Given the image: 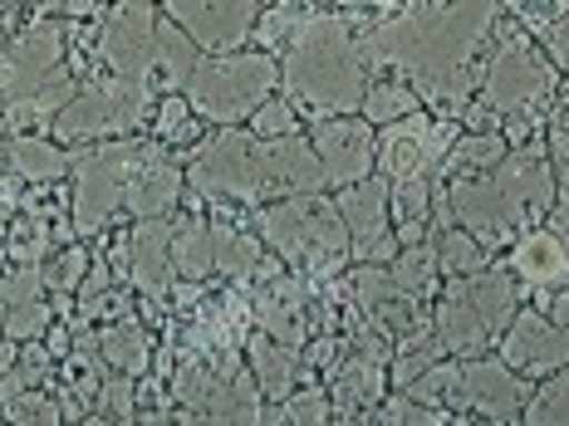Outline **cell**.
<instances>
[{"mask_svg":"<svg viewBox=\"0 0 569 426\" xmlns=\"http://www.w3.org/2000/svg\"><path fill=\"white\" fill-rule=\"evenodd\" d=\"M172 231H177V221H138V226L128 231V280H133V290H142L152 304H162L177 290Z\"/></svg>","mask_w":569,"mask_h":426,"instance_id":"ac0fdd59","label":"cell"},{"mask_svg":"<svg viewBox=\"0 0 569 426\" xmlns=\"http://www.w3.org/2000/svg\"><path fill=\"white\" fill-rule=\"evenodd\" d=\"M335 211L349 235V255L359 265H393L398 260V235H393V216H388V182L369 176V182L335 192Z\"/></svg>","mask_w":569,"mask_h":426,"instance_id":"5bb4252c","label":"cell"},{"mask_svg":"<svg viewBox=\"0 0 569 426\" xmlns=\"http://www.w3.org/2000/svg\"><path fill=\"white\" fill-rule=\"evenodd\" d=\"M511 152V142L501 133H461L452 142V152L442 158V182H467V176H486L496 172Z\"/></svg>","mask_w":569,"mask_h":426,"instance_id":"83f0119b","label":"cell"},{"mask_svg":"<svg viewBox=\"0 0 569 426\" xmlns=\"http://www.w3.org/2000/svg\"><path fill=\"white\" fill-rule=\"evenodd\" d=\"M555 109H560V113H569V89H565V99H560V103H555Z\"/></svg>","mask_w":569,"mask_h":426,"instance_id":"6f0895ef","label":"cell"},{"mask_svg":"<svg viewBox=\"0 0 569 426\" xmlns=\"http://www.w3.org/2000/svg\"><path fill=\"white\" fill-rule=\"evenodd\" d=\"M128 426H172V422H168V412H142V417H133Z\"/></svg>","mask_w":569,"mask_h":426,"instance_id":"816d5d0a","label":"cell"},{"mask_svg":"<svg viewBox=\"0 0 569 426\" xmlns=\"http://www.w3.org/2000/svg\"><path fill=\"white\" fill-rule=\"evenodd\" d=\"M54 324V310L44 300H34V304H20V310H6V338L10 343H40V334Z\"/></svg>","mask_w":569,"mask_h":426,"instance_id":"b9f144b4","label":"cell"},{"mask_svg":"<svg viewBox=\"0 0 569 426\" xmlns=\"http://www.w3.org/2000/svg\"><path fill=\"white\" fill-rule=\"evenodd\" d=\"M6 162L16 168V176H26V182H34V186H40V182H59V176L74 168V158H69L54 138H34V133L10 138Z\"/></svg>","mask_w":569,"mask_h":426,"instance_id":"f546056e","label":"cell"},{"mask_svg":"<svg viewBox=\"0 0 569 426\" xmlns=\"http://www.w3.org/2000/svg\"><path fill=\"white\" fill-rule=\"evenodd\" d=\"M388 275H393L398 294L408 304H427L437 294V284H442V270H437V251L432 241H418V245H402L398 260L388 265Z\"/></svg>","mask_w":569,"mask_h":426,"instance_id":"1f68e13d","label":"cell"},{"mask_svg":"<svg viewBox=\"0 0 569 426\" xmlns=\"http://www.w3.org/2000/svg\"><path fill=\"white\" fill-rule=\"evenodd\" d=\"M162 16L172 20L201 54H236L256 34L266 6L260 0H168Z\"/></svg>","mask_w":569,"mask_h":426,"instance_id":"7c38bea8","label":"cell"},{"mask_svg":"<svg viewBox=\"0 0 569 426\" xmlns=\"http://www.w3.org/2000/svg\"><path fill=\"white\" fill-rule=\"evenodd\" d=\"M520 294L526 290H520L506 265H486L477 280H467V300L481 314V324L491 328V338H501L511 328V318L520 314Z\"/></svg>","mask_w":569,"mask_h":426,"instance_id":"cb8c5ba5","label":"cell"},{"mask_svg":"<svg viewBox=\"0 0 569 426\" xmlns=\"http://www.w3.org/2000/svg\"><path fill=\"white\" fill-rule=\"evenodd\" d=\"M343 290H349V300L359 304L363 314H383L388 304H398L402 294H398V284H393V275H388V265H359L349 275V284H343Z\"/></svg>","mask_w":569,"mask_h":426,"instance_id":"d590c367","label":"cell"},{"mask_svg":"<svg viewBox=\"0 0 569 426\" xmlns=\"http://www.w3.org/2000/svg\"><path fill=\"white\" fill-rule=\"evenodd\" d=\"M148 109H152V93L142 84H123V79L99 84V79H89L69 99V109L50 123V133L59 148H69V142H113V138L133 133L142 118H148Z\"/></svg>","mask_w":569,"mask_h":426,"instance_id":"30bf717a","label":"cell"},{"mask_svg":"<svg viewBox=\"0 0 569 426\" xmlns=\"http://www.w3.org/2000/svg\"><path fill=\"white\" fill-rule=\"evenodd\" d=\"M545 158H550V172H555V196L569 206V133L560 123L545 128Z\"/></svg>","mask_w":569,"mask_h":426,"instance_id":"7dc6e473","label":"cell"},{"mask_svg":"<svg viewBox=\"0 0 569 426\" xmlns=\"http://www.w3.org/2000/svg\"><path fill=\"white\" fill-rule=\"evenodd\" d=\"M246 353H251V368H256V387L266 402H290L295 387H300L305 377V363L295 348H284V343L256 334L251 343H246Z\"/></svg>","mask_w":569,"mask_h":426,"instance_id":"d4e9b609","label":"cell"},{"mask_svg":"<svg viewBox=\"0 0 569 426\" xmlns=\"http://www.w3.org/2000/svg\"><path fill=\"white\" fill-rule=\"evenodd\" d=\"M142 162V142L133 138H113V142H93L89 152L74 158V235H93L109 231V221L123 211L128 182H133Z\"/></svg>","mask_w":569,"mask_h":426,"instance_id":"9c48e42d","label":"cell"},{"mask_svg":"<svg viewBox=\"0 0 569 426\" xmlns=\"http://www.w3.org/2000/svg\"><path fill=\"white\" fill-rule=\"evenodd\" d=\"M560 93V69L545 59V50L530 40L516 20H501L491 40V54L481 59V113L501 118V133L511 138H536V118L555 103Z\"/></svg>","mask_w":569,"mask_h":426,"instance_id":"277c9868","label":"cell"},{"mask_svg":"<svg viewBox=\"0 0 569 426\" xmlns=\"http://www.w3.org/2000/svg\"><path fill=\"white\" fill-rule=\"evenodd\" d=\"M447 426H486V422H471V417H452Z\"/></svg>","mask_w":569,"mask_h":426,"instance_id":"9f6ffc18","label":"cell"},{"mask_svg":"<svg viewBox=\"0 0 569 426\" xmlns=\"http://www.w3.org/2000/svg\"><path fill=\"white\" fill-rule=\"evenodd\" d=\"M511 16L545 50V59L569 74V6H511Z\"/></svg>","mask_w":569,"mask_h":426,"instance_id":"f1b7e54d","label":"cell"},{"mask_svg":"<svg viewBox=\"0 0 569 426\" xmlns=\"http://www.w3.org/2000/svg\"><path fill=\"white\" fill-rule=\"evenodd\" d=\"M447 422H452L447 412H432V407H422V402H412V397L383 402V426H447Z\"/></svg>","mask_w":569,"mask_h":426,"instance_id":"bcb514c9","label":"cell"},{"mask_svg":"<svg viewBox=\"0 0 569 426\" xmlns=\"http://www.w3.org/2000/svg\"><path fill=\"white\" fill-rule=\"evenodd\" d=\"M280 89V59L266 50H236V54H201V64L187 79L182 99L201 123L211 128H246L251 118L276 99Z\"/></svg>","mask_w":569,"mask_h":426,"instance_id":"8992f818","label":"cell"},{"mask_svg":"<svg viewBox=\"0 0 569 426\" xmlns=\"http://www.w3.org/2000/svg\"><path fill=\"white\" fill-rule=\"evenodd\" d=\"M402 397L422 402L432 412H467L486 426H520L526 417V383L506 368L501 358H442L427 377L408 387Z\"/></svg>","mask_w":569,"mask_h":426,"instance_id":"5b68a950","label":"cell"},{"mask_svg":"<svg viewBox=\"0 0 569 426\" xmlns=\"http://www.w3.org/2000/svg\"><path fill=\"white\" fill-rule=\"evenodd\" d=\"M197 64H201V50L172 26L168 16H162L158 44H152V64H148V93L152 99H158V93L162 99H177V93L187 89V79H192Z\"/></svg>","mask_w":569,"mask_h":426,"instance_id":"603a6c76","label":"cell"},{"mask_svg":"<svg viewBox=\"0 0 569 426\" xmlns=\"http://www.w3.org/2000/svg\"><path fill=\"white\" fill-rule=\"evenodd\" d=\"M447 211L452 226H461L481 251H511L526 231H536L555 211V172L545 158V138H530L526 148H511L506 162L486 176H467V182H447Z\"/></svg>","mask_w":569,"mask_h":426,"instance_id":"7a4b0ae2","label":"cell"},{"mask_svg":"<svg viewBox=\"0 0 569 426\" xmlns=\"http://www.w3.org/2000/svg\"><path fill=\"white\" fill-rule=\"evenodd\" d=\"M412 113H422V99L412 93L402 79H393V74H378L373 84H369V93H363V123L373 128V133H383V128H393V123H402V118H412Z\"/></svg>","mask_w":569,"mask_h":426,"instance_id":"836d02e7","label":"cell"},{"mask_svg":"<svg viewBox=\"0 0 569 426\" xmlns=\"http://www.w3.org/2000/svg\"><path fill=\"white\" fill-rule=\"evenodd\" d=\"M211 241H217V275H256V270H266L260 235L227 226V221H211Z\"/></svg>","mask_w":569,"mask_h":426,"instance_id":"e575fe53","label":"cell"},{"mask_svg":"<svg viewBox=\"0 0 569 426\" xmlns=\"http://www.w3.org/2000/svg\"><path fill=\"white\" fill-rule=\"evenodd\" d=\"M93 255L89 251H59L54 265H44V290H59V294H79L84 290V275H89Z\"/></svg>","mask_w":569,"mask_h":426,"instance_id":"7bdbcfd3","label":"cell"},{"mask_svg":"<svg viewBox=\"0 0 569 426\" xmlns=\"http://www.w3.org/2000/svg\"><path fill=\"white\" fill-rule=\"evenodd\" d=\"M201 417H207V426H266V397H260V387L251 377L236 373L231 383L211 397V407L201 412Z\"/></svg>","mask_w":569,"mask_h":426,"instance_id":"d6a6232c","label":"cell"},{"mask_svg":"<svg viewBox=\"0 0 569 426\" xmlns=\"http://www.w3.org/2000/svg\"><path fill=\"white\" fill-rule=\"evenodd\" d=\"M158 26H162V6H148V0H128V6H113L109 16H103L99 54H103L109 79L148 89V64H152V44H158Z\"/></svg>","mask_w":569,"mask_h":426,"instance_id":"4fadbf2b","label":"cell"},{"mask_svg":"<svg viewBox=\"0 0 569 426\" xmlns=\"http://www.w3.org/2000/svg\"><path fill=\"white\" fill-rule=\"evenodd\" d=\"M182 186H187L182 162H177L162 142H142V162H138L133 182H128L123 211L133 221H172L177 201H182Z\"/></svg>","mask_w":569,"mask_h":426,"instance_id":"e0dca14e","label":"cell"},{"mask_svg":"<svg viewBox=\"0 0 569 426\" xmlns=\"http://www.w3.org/2000/svg\"><path fill=\"white\" fill-rule=\"evenodd\" d=\"M432 338L442 343L447 358H481V353H486L491 328H486L481 314L471 310L467 280H447L442 304H437V314H432Z\"/></svg>","mask_w":569,"mask_h":426,"instance_id":"7402d4cb","label":"cell"},{"mask_svg":"<svg viewBox=\"0 0 569 426\" xmlns=\"http://www.w3.org/2000/svg\"><path fill=\"white\" fill-rule=\"evenodd\" d=\"M432 211H437V182H427V176L388 182V216H393L398 245H418L422 231L432 226Z\"/></svg>","mask_w":569,"mask_h":426,"instance_id":"484cf974","label":"cell"},{"mask_svg":"<svg viewBox=\"0 0 569 426\" xmlns=\"http://www.w3.org/2000/svg\"><path fill=\"white\" fill-rule=\"evenodd\" d=\"M506 270L516 275L520 290H545V294H555V290H565L569 284V251H565V241L555 235L550 226H536V231H526L520 241L506 251L501 260Z\"/></svg>","mask_w":569,"mask_h":426,"instance_id":"ffe728a7","label":"cell"},{"mask_svg":"<svg viewBox=\"0 0 569 426\" xmlns=\"http://www.w3.org/2000/svg\"><path fill=\"white\" fill-rule=\"evenodd\" d=\"M256 235L284 265L305 275H339L349 265V235L335 211V196H290L256 211Z\"/></svg>","mask_w":569,"mask_h":426,"instance_id":"52a82bcc","label":"cell"},{"mask_svg":"<svg viewBox=\"0 0 569 426\" xmlns=\"http://www.w3.org/2000/svg\"><path fill=\"white\" fill-rule=\"evenodd\" d=\"M555 235H560V241H565V251H569V216L565 221H555V226H550Z\"/></svg>","mask_w":569,"mask_h":426,"instance_id":"f5cc1de1","label":"cell"},{"mask_svg":"<svg viewBox=\"0 0 569 426\" xmlns=\"http://www.w3.org/2000/svg\"><path fill=\"white\" fill-rule=\"evenodd\" d=\"M284 99L315 123L329 118H359L363 93H369V64L359 50V26L343 10H310L280 59Z\"/></svg>","mask_w":569,"mask_h":426,"instance_id":"3957f363","label":"cell"},{"mask_svg":"<svg viewBox=\"0 0 569 426\" xmlns=\"http://www.w3.org/2000/svg\"><path fill=\"white\" fill-rule=\"evenodd\" d=\"M197 133H201V118L187 109L182 93L158 103V118H152V138H158L162 148H182V142H197Z\"/></svg>","mask_w":569,"mask_h":426,"instance_id":"f35d334b","label":"cell"},{"mask_svg":"<svg viewBox=\"0 0 569 426\" xmlns=\"http://www.w3.org/2000/svg\"><path fill=\"white\" fill-rule=\"evenodd\" d=\"M300 109H295L284 93H276V99L266 103L256 118H251V138H260V142H280V138H300L305 128H300Z\"/></svg>","mask_w":569,"mask_h":426,"instance_id":"60d3db41","label":"cell"},{"mask_svg":"<svg viewBox=\"0 0 569 426\" xmlns=\"http://www.w3.org/2000/svg\"><path fill=\"white\" fill-rule=\"evenodd\" d=\"M187 186L221 206H270L266 176V142L251 138V128H217L207 142L187 152Z\"/></svg>","mask_w":569,"mask_h":426,"instance_id":"ba28073f","label":"cell"},{"mask_svg":"<svg viewBox=\"0 0 569 426\" xmlns=\"http://www.w3.org/2000/svg\"><path fill=\"white\" fill-rule=\"evenodd\" d=\"M496 343H501V363L516 377H555L569 368V328L550 324L540 310H520Z\"/></svg>","mask_w":569,"mask_h":426,"instance_id":"2e32d148","label":"cell"},{"mask_svg":"<svg viewBox=\"0 0 569 426\" xmlns=\"http://www.w3.org/2000/svg\"><path fill=\"white\" fill-rule=\"evenodd\" d=\"M109 260L103 255H93V265H89V275H84V290H79V300H99V294H109Z\"/></svg>","mask_w":569,"mask_h":426,"instance_id":"681fc988","label":"cell"},{"mask_svg":"<svg viewBox=\"0 0 569 426\" xmlns=\"http://www.w3.org/2000/svg\"><path fill=\"white\" fill-rule=\"evenodd\" d=\"M310 10H315V6H266V16H260V26H256L260 44H266V54L284 50V44L300 34L305 20H310Z\"/></svg>","mask_w":569,"mask_h":426,"instance_id":"ab89813d","label":"cell"},{"mask_svg":"<svg viewBox=\"0 0 569 426\" xmlns=\"http://www.w3.org/2000/svg\"><path fill=\"white\" fill-rule=\"evenodd\" d=\"M40 290H44V270L40 265H20L16 275L0 280V304H6V310H20V304L40 300Z\"/></svg>","mask_w":569,"mask_h":426,"instance_id":"f6af8a7d","label":"cell"},{"mask_svg":"<svg viewBox=\"0 0 569 426\" xmlns=\"http://www.w3.org/2000/svg\"><path fill=\"white\" fill-rule=\"evenodd\" d=\"M99 407L109 412V422H133L138 417V393H133V377H123V373H109L99 383Z\"/></svg>","mask_w":569,"mask_h":426,"instance_id":"ee69618b","label":"cell"},{"mask_svg":"<svg viewBox=\"0 0 569 426\" xmlns=\"http://www.w3.org/2000/svg\"><path fill=\"white\" fill-rule=\"evenodd\" d=\"M99 353H103V363H109L113 373L142 377L148 373V363H152V338H148V328H142L138 318H118V324L99 328Z\"/></svg>","mask_w":569,"mask_h":426,"instance_id":"4dcf8cb0","label":"cell"},{"mask_svg":"<svg viewBox=\"0 0 569 426\" xmlns=\"http://www.w3.org/2000/svg\"><path fill=\"white\" fill-rule=\"evenodd\" d=\"M457 138H461L457 123H447V118H432V113L402 118V123L378 133V176L383 182H408V176L437 182L442 158L452 152Z\"/></svg>","mask_w":569,"mask_h":426,"instance_id":"8fae6325","label":"cell"},{"mask_svg":"<svg viewBox=\"0 0 569 426\" xmlns=\"http://www.w3.org/2000/svg\"><path fill=\"white\" fill-rule=\"evenodd\" d=\"M520 426H569V368L545 377L536 393H530Z\"/></svg>","mask_w":569,"mask_h":426,"instance_id":"8d00e7d4","label":"cell"},{"mask_svg":"<svg viewBox=\"0 0 569 426\" xmlns=\"http://www.w3.org/2000/svg\"><path fill=\"white\" fill-rule=\"evenodd\" d=\"M266 176H270V201H290V196H325V168H319L315 148L305 138H280L266 142Z\"/></svg>","mask_w":569,"mask_h":426,"instance_id":"44dd1931","label":"cell"},{"mask_svg":"<svg viewBox=\"0 0 569 426\" xmlns=\"http://www.w3.org/2000/svg\"><path fill=\"white\" fill-rule=\"evenodd\" d=\"M172 270L187 284H201L207 275H217V241H211V221L207 216H187L172 231Z\"/></svg>","mask_w":569,"mask_h":426,"instance_id":"4316f807","label":"cell"},{"mask_svg":"<svg viewBox=\"0 0 569 426\" xmlns=\"http://www.w3.org/2000/svg\"><path fill=\"white\" fill-rule=\"evenodd\" d=\"M6 417H10V426H59V407L40 393H26V397L10 402Z\"/></svg>","mask_w":569,"mask_h":426,"instance_id":"c3c4849f","label":"cell"},{"mask_svg":"<svg viewBox=\"0 0 569 426\" xmlns=\"http://www.w3.org/2000/svg\"><path fill=\"white\" fill-rule=\"evenodd\" d=\"M536 310H540L545 318H550V324H560V328H569V284H565V290H555V294H550V300H540V304H536Z\"/></svg>","mask_w":569,"mask_h":426,"instance_id":"f907efd6","label":"cell"},{"mask_svg":"<svg viewBox=\"0 0 569 426\" xmlns=\"http://www.w3.org/2000/svg\"><path fill=\"white\" fill-rule=\"evenodd\" d=\"M388 393V348L383 338H359V353H353L343 368H335V383H329V407L335 412H373L383 407Z\"/></svg>","mask_w":569,"mask_h":426,"instance_id":"d6986e66","label":"cell"},{"mask_svg":"<svg viewBox=\"0 0 569 426\" xmlns=\"http://www.w3.org/2000/svg\"><path fill=\"white\" fill-rule=\"evenodd\" d=\"M310 148L325 168L329 192H349V186L369 182L378 168V133L363 118H329L310 128Z\"/></svg>","mask_w":569,"mask_h":426,"instance_id":"9a60e30c","label":"cell"},{"mask_svg":"<svg viewBox=\"0 0 569 426\" xmlns=\"http://www.w3.org/2000/svg\"><path fill=\"white\" fill-rule=\"evenodd\" d=\"M79 426H113V422H109V417H84Z\"/></svg>","mask_w":569,"mask_h":426,"instance_id":"11a10c76","label":"cell"},{"mask_svg":"<svg viewBox=\"0 0 569 426\" xmlns=\"http://www.w3.org/2000/svg\"><path fill=\"white\" fill-rule=\"evenodd\" d=\"M266 426H335L329 417V393L325 387H305L290 402H280L276 412H266Z\"/></svg>","mask_w":569,"mask_h":426,"instance_id":"74e56055","label":"cell"},{"mask_svg":"<svg viewBox=\"0 0 569 426\" xmlns=\"http://www.w3.org/2000/svg\"><path fill=\"white\" fill-rule=\"evenodd\" d=\"M6 16H16V10H10V6H0V20H6Z\"/></svg>","mask_w":569,"mask_h":426,"instance_id":"680465c9","label":"cell"},{"mask_svg":"<svg viewBox=\"0 0 569 426\" xmlns=\"http://www.w3.org/2000/svg\"><path fill=\"white\" fill-rule=\"evenodd\" d=\"M69 348V334H50V353H64Z\"/></svg>","mask_w":569,"mask_h":426,"instance_id":"db71d44e","label":"cell"},{"mask_svg":"<svg viewBox=\"0 0 569 426\" xmlns=\"http://www.w3.org/2000/svg\"><path fill=\"white\" fill-rule=\"evenodd\" d=\"M359 50L378 74L402 79L422 99V113L457 118L471 113L481 84V50L496 40L501 6L461 0V6H369L359 10Z\"/></svg>","mask_w":569,"mask_h":426,"instance_id":"6da1fadb","label":"cell"},{"mask_svg":"<svg viewBox=\"0 0 569 426\" xmlns=\"http://www.w3.org/2000/svg\"><path fill=\"white\" fill-rule=\"evenodd\" d=\"M0 328H6V304H0Z\"/></svg>","mask_w":569,"mask_h":426,"instance_id":"91938a15","label":"cell"}]
</instances>
